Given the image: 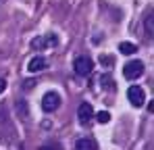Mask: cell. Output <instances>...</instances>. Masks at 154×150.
Instances as JSON below:
<instances>
[{"mask_svg": "<svg viewBox=\"0 0 154 150\" xmlns=\"http://www.w3.org/2000/svg\"><path fill=\"white\" fill-rule=\"evenodd\" d=\"M73 69L77 75H90L94 69V61L90 56H77L75 63H73Z\"/></svg>", "mask_w": 154, "mask_h": 150, "instance_id": "1", "label": "cell"}, {"mask_svg": "<svg viewBox=\"0 0 154 150\" xmlns=\"http://www.w3.org/2000/svg\"><path fill=\"white\" fill-rule=\"evenodd\" d=\"M92 117H94V108H92V104H90V102H81L79 108H77V119H79V123L85 127V125H90Z\"/></svg>", "mask_w": 154, "mask_h": 150, "instance_id": "2", "label": "cell"}, {"mask_svg": "<svg viewBox=\"0 0 154 150\" xmlns=\"http://www.w3.org/2000/svg\"><path fill=\"white\" fill-rule=\"evenodd\" d=\"M142 73H144V65H142L140 61H131V63H127V65L123 67L125 79H137Z\"/></svg>", "mask_w": 154, "mask_h": 150, "instance_id": "3", "label": "cell"}, {"mask_svg": "<svg viewBox=\"0 0 154 150\" xmlns=\"http://www.w3.org/2000/svg\"><path fill=\"white\" fill-rule=\"evenodd\" d=\"M56 44H58L56 36H40V38H33V40H31V48H35V50L52 48V46H56Z\"/></svg>", "mask_w": 154, "mask_h": 150, "instance_id": "4", "label": "cell"}, {"mask_svg": "<svg viewBox=\"0 0 154 150\" xmlns=\"http://www.w3.org/2000/svg\"><path fill=\"white\" fill-rule=\"evenodd\" d=\"M58 104H60V96H58L56 92H46V94H44V98H42V108H44L46 113L56 111Z\"/></svg>", "mask_w": 154, "mask_h": 150, "instance_id": "5", "label": "cell"}, {"mask_svg": "<svg viewBox=\"0 0 154 150\" xmlns=\"http://www.w3.org/2000/svg\"><path fill=\"white\" fill-rule=\"evenodd\" d=\"M127 98L133 106H142V104L146 102V94H144V90H142L140 86H131L127 90Z\"/></svg>", "mask_w": 154, "mask_h": 150, "instance_id": "6", "label": "cell"}, {"mask_svg": "<svg viewBox=\"0 0 154 150\" xmlns=\"http://www.w3.org/2000/svg\"><path fill=\"white\" fill-rule=\"evenodd\" d=\"M46 58L44 56H33L31 61H29V65H27V71L29 73H40V71H44L46 69Z\"/></svg>", "mask_w": 154, "mask_h": 150, "instance_id": "7", "label": "cell"}, {"mask_svg": "<svg viewBox=\"0 0 154 150\" xmlns=\"http://www.w3.org/2000/svg\"><path fill=\"white\" fill-rule=\"evenodd\" d=\"M119 52H123V54H133V52H137V46L131 44V42H121V44H119Z\"/></svg>", "mask_w": 154, "mask_h": 150, "instance_id": "8", "label": "cell"}, {"mask_svg": "<svg viewBox=\"0 0 154 150\" xmlns=\"http://www.w3.org/2000/svg\"><path fill=\"white\" fill-rule=\"evenodd\" d=\"M75 146L79 150H90V148H96V142H94V140H85V138H83V140H77Z\"/></svg>", "mask_w": 154, "mask_h": 150, "instance_id": "9", "label": "cell"}, {"mask_svg": "<svg viewBox=\"0 0 154 150\" xmlns=\"http://www.w3.org/2000/svg\"><path fill=\"white\" fill-rule=\"evenodd\" d=\"M17 113H19V115H23V117L29 115V108H27V102H25V100H19V102H17Z\"/></svg>", "mask_w": 154, "mask_h": 150, "instance_id": "10", "label": "cell"}, {"mask_svg": "<svg viewBox=\"0 0 154 150\" xmlns=\"http://www.w3.org/2000/svg\"><path fill=\"white\" fill-rule=\"evenodd\" d=\"M96 121H98V123H108V121H110V115H108L106 111H100V113L96 115Z\"/></svg>", "mask_w": 154, "mask_h": 150, "instance_id": "11", "label": "cell"}, {"mask_svg": "<svg viewBox=\"0 0 154 150\" xmlns=\"http://www.w3.org/2000/svg\"><path fill=\"white\" fill-rule=\"evenodd\" d=\"M100 63L104 67H110L112 65V56H106V54H100Z\"/></svg>", "mask_w": 154, "mask_h": 150, "instance_id": "12", "label": "cell"}, {"mask_svg": "<svg viewBox=\"0 0 154 150\" xmlns=\"http://www.w3.org/2000/svg\"><path fill=\"white\" fill-rule=\"evenodd\" d=\"M146 33H148V36H152V15H148V17H146Z\"/></svg>", "mask_w": 154, "mask_h": 150, "instance_id": "13", "label": "cell"}, {"mask_svg": "<svg viewBox=\"0 0 154 150\" xmlns=\"http://www.w3.org/2000/svg\"><path fill=\"white\" fill-rule=\"evenodd\" d=\"M33 86H35V81H33V79H27L25 83H23V88H25V90H31Z\"/></svg>", "mask_w": 154, "mask_h": 150, "instance_id": "14", "label": "cell"}, {"mask_svg": "<svg viewBox=\"0 0 154 150\" xmlns=\"http://www.w3.org/2000/svg\"><path fill=\"white\" fill-rule=\"evenodd\" d=\"M4 90H6V81H4V79H0V94H2Z\"/></svg>", "mask_w": 154, "mask_h": 150, "instance_id": "15", "label": "cell"}]
</instances>
